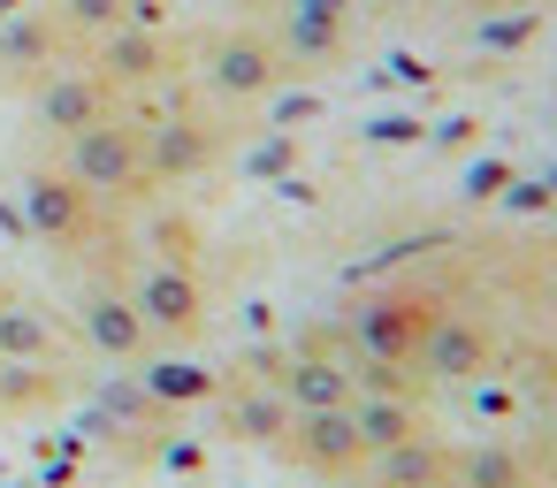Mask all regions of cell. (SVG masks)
Returning a JSON list of instances; mask_svg holds the SVG:
<instances>
[{
    "mask_svg": "<svg viewBox=\"0 0 557 488\" xmlns=\"http://www.w3.org/2000/svg\"><path fill=\"white\" fill-rule=\"evenodd\" d=\"M9 298H16V290H9V283H0V305H9Z\"/></svg>",
    "mask_w": 557,
    "mask_h": 488,
    "instance_id": "e0dca14e",
    "label": "cell"
},
{
    "mask_svg": "<svg viewBox=\"0 0 557 488\" xmlns=\"http://www.w3.org/2000/svg\"><path fill=\"white\" fill-rule=\"evenodd\" d=\"M77 328L92 336V351H100V359H123V366H146V351L161 343V336L146 328V313L131 305V290H123V283H108V275H92V283H85V298H77Z\"/></svg>",
    "mask_w": 557,
    "mask_h": 488,
    "instance_id": "52a82bcc",
    "label": "cell"
},
{
    "mask_svg": "<svg viewBox=\"0 0 557 488\" xmlns=\"http://www.w3.org/2000/svg\"><path fill=\"white\" fill-rule=\"evenodd\" d=\"M54 24H62V39L85 54L92 39H108V32H123V24H161L153 9H146V0H54V9H47Z\"/></svg>",
    "mask_w": 557,
    "mask_h": 488,
    "instance_id": "30bf717a",
    "label": "cell"
},
{
    "mask_svg": "<svg viewBox=\"0 0 557 488\" xmlns=\"http://www.w3.org/2000/svg\"><path fill=\"white\" fill-rule=\"evenodd\" d=\"M123 100H115V85L92 70V62H62V70H47L39 85H32V115L54 130V138H77V130H92V123H108Z\"/></svg>",
    "mask_w": 557,
    "mask_h": 488,
    "instance_id": "8992f818",
    "label": "cell"
},
{
    "mask_svg": "<svg viewBox=\"0 0 557 488\" xmlns=\"http://www.w3.org/2000/svg\"><path fill=\"white\" fill-rule=\"evenodd\" d=\"M420 351H428V366H443V374H473V366H481V343H473L458 321H450V328H428Z\"/></svg>",
    "mask_w": 557,
    "mask_h": 488,
    "instance_id": "5bb4252c",
    "label": "cell"
},
{
    "mask_svg": "<svg viewBox=\"0 0 557 488\" xmlns=\"http://www.w3.org/2000/svg\"><path fill=\"white\" fill-rule=\"evenodd\" d=\"M62 168L100 199V207H131V199H153V168H146V130L115 108L108 123L62 138Z\"/></svg>",
    "mask_w": 557,
    "mask_h": 488,
    "instance_id": "7a4b0ae2",
    "label": "cell"
},
{
    "mask_svg": "<svg viewBox=\"0 0 557 488\" xmlns=\"http://www.w3.org/2000/svg\"><path fill=\"white\" fill-rule=\"evenodd\" d=\"M153 260H169V267H199V252H207V237H199V222L191 214H153Z\"/></svg>",
    "mask_w": 557,
    "mask_h": 488,
    "instance_id": "7c38bea8",
    "label": "cell"
},
{
    "mask_svg": "<svg viewBox=\"0 0 557 488\" xmlns=\"http://www.w3.org/2000/svg\"><path fill=\"white\" fill-rule=\"evenodd\" d=\"M24 207H32V229H39V245L47 252H70V260H85L92 245H115V222H108V207L62 168V161H47V168H32V184H24Z\"/></svg>",
    "mask_w": 557,
    "mask_h": 488,
    "instance_id": "3957f363",
    "label": "cell"
},
{
    "mask_svg": "<svg viewBox=\"0 0 557 488\" xmlns=\"http://www.w3.org/2000/svg\"><path fill=\"white\" fill-rule=\"evenodd\" d=\"M146 381L161 397H207L214 389V374H199V366H146Z\"/></svg>",
    "mask_w": 557,
    "mask_h": 488,
    "instance_id": "9a60e30c",
    "label": "cell"
},
{
    "mask_svg": "<svg viewBox=\"0 0 557 488\" xmlns=\"http://www.w3.org/2000/svg\"><path fill=\"white\" fill-rule=\"evenodd\" d=\"M54 351H62V336L39 305H24V298L0 305V359L9 366H54Z\"/></svg>",
    "mask_w": 557,
    "mask_h": 488,
    "instance_id": "8fae6325",
    "label": "cell"
},
{
    "mask_svg": "<svg viewBox=\"0 0 557 488\" xmlns=\"http://www.w3.org/2000/svg\"><path fill=\"white\" fill-rule=\"evenodd\" d=\"M9 16H24V0H0V24H9Z\"/></svg>",
    "mask_w": 557,
    "mask_h": 488,
    "instance_id": "2e32d148",
    "label": "cell"
},
{
    "mask_svg": "<svg viewBox=\"0 0 557 488\" xmlns=\"http://www.w3.org/2000/svg\"><path fill=\"white\" fill-rule=\"evenodd\" d=\"M85 62H92V70L115 85V100H138V92H153V85L184 77L191 47H184L169 24H123V32L92 39V47H85Z\"/></svg>",
    "mask_w": 557,
    "mask_h": 488,
    "instance_id": "277c9868",
    "label": "cell"
},
{
    "mask_svg": "<svg viewBox=\"0 0 557 488\" xmlns=\"http://www.w3.org/2000/svg\"><path fill=\"white\" fill-rule=\"evenodd\" d=\"M123 290H131V305L146 313V328L161 343H199V328H207V283H199V267L146 260V267H131Z\"/></svg>",
    "mask_w": 557,
    "mask_h": 488,
    "instance_id": "5b68a950",
    "label": "cell"
},
{
    "mask_svg": "<svg viewBox=\"0 0 557 488\" xmlns=\"http://www.w3.org/2000/svg\"><path fill=\"white\" fill-rule=\"evenodd\" d=\"M275 458H290V465H306V473H321V480H344L351 465H367V442H359L351 404H344V412H290Z\"/></svg>",
    "mask_w": 557,
    "mask_h": 488,
    "instance_id": "ba28073f",
    "label": "cell"
},
{
    "mask_svg": "<svg viewBox=\"0 0 557 488\" xmlns=\"http://www.w3.org/2000/svg\"><path fill=\"white\" fill-rule=\"evenodd\" d=\"M191 70H199V85L222 100V108H260L298 62L283 54V39H268V32H245V24H230V32H207V39H191Z\"/></svg>",
    "mask_w": 557,
    "mask_h": 488,
    "instance_id": "6da1fadb",
    "label": "cell"
},
{
    "mask_svg": "<svg viewBox=\"0 0 557 488\" xmlns=\"http://www.w3.org/2000/svg\"><path fill=\"white\" fill-rule=\"evenodd\" d=\"M351 420H359V442H367V458L374 450H397V442H412V412L389 397V404H351Z\"/></svg>",
    "mask_w": 557,
    "mask_h": 488,
    "instance_id": "4fadbf2b",
    "label": "cell"
},
{
    "mask_svg": "<svg viewBox=\"0 0 557 488\" xmlns=\"http://www.w3.org/2000/svg\"><path fill=\"white\" fill-rule=\"evenodd\" d=\"M290 397H283V381L275 374H245V381H230L222 389V435H237V442H260V450H275L283 442V427H290Z\"/></svg>",
    "mask_w": 557,
    "mask_h": 488,
    "instance_id": "9c48e42d",
    "label": "cell"
}]
</instances>
